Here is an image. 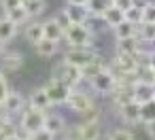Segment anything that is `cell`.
Returning <instances> with one entry per match:
<instances>
[{
  "label": "cell",
  "instance_id": "6da1fadb",
  "mask_svg": "<svg viewBox=\"0 0 155 140\" xmlns=\"http://www.w3.org/2000/svg\"><path fill=\"white\" fill-rule=\"evenodd\" d=\"M96 34H94V28L87 24H70L66 30H64V38L68 47H91Z\"/></svg>",
  "mask_w": 155,
  "mask_h": 140
},
{
  "label": "cell",
  "instance_id": "7a4b0ae2",
  "mask_svg": "<svg viewBox=\"0 0 155 140\" xmlns=\"http://www.w3.org/2000/svg\"><path fill=\"white\" fill-rule=\"evenodd\" d=\"M53 79L62 81V83L68 85L70 89H77V87H81V83L85 81V74H83L81 68H77V66H72V64H68V62L62 60L58 66H53Z\"/></svg>",
  "mask_w": 155,
  "mask_h": 140
},
{
  "label": "cell",
  "instance_id": "3957f363",
  "mask_svg": "<svg viewBox=\"0 0 155 140\" xmlns=\"http://www.w3.org/2000/svg\"><path fill=\"white\" fill-rule=\"evenodd\" d=\"M89 83H91V89H94L96 93L110 96L119 81H117V77L110 72V68H108V66H104L102 70H98L96 74H91V77H89Z\"/></svg>",
  "mask_w": 155,
  "mask_h": 140
},
{
  "label": "cell",
  "instance_id": "277c9868",
  "mask_svg": "<svg viewBox=\"0 0 155 140\" xmlns=\"http://www.w3.org/2000/svg\"><path fill=\"white\" fill-rule=\"evenodd\" d=\"M45 117H47V112L36 110L32 106H26L24 112L19 115V129L28 132V134H34V132L45 127Z\"/></svg>",
  "mask_w": 155,
  "mask_h": 140
},
{
  "label": "cell",
  "instance_id": "5b68a950",
  "mask_svg": "<svg viewBox=\"0 0 155 140\" xmlns=\"http://www.w3.org/2000/svg\"><path fill=\"white\" fill-rule=\"evenodd\" d=\"M96 57H98V53L91 47H68V51L64 53V62H68L81 70H85Z\"/></svg>",
  "mask_w": 155,
  "mask_h": 140
},
{
  "label": "cell",
  "instance_id": "8992f818",
  "mask_svg": "<svg viewBox=\"0 0 155 140\" xmlns=\"http://www.w3.org/2000/svg\"><path fill=\"white\" fill-rule=\"evenodd\" d=\"M43 91L47 93V98H49V102H51L53 106H66L68 96H70L72 89H70L68 85H64L62 81L51 79V81H47V83L43 85Z\"/></svg>",
  "mask_w": 155,
  "mask_h": 140
},
{
  "label": "cell",
  "instance_id": "52a82bcc",
  "mask_svg": "<svg viewBox=\"0 0 155 140\" xmlns=\"http://www.w3.org/2000/svg\"><path fill=\"white\" fill-rule=\"evenodd\" d=\"M66 106H68L72 112H77V115H85L87 110H91V108L96 106V102H94L91 93H87V91H83V89H79V87H77V89H72V91H70Z\"/></svg>",
  "mask_w": 155,
  "mask_h": 140
},
{
  "label": "cell",
  "instance_id": "ba28073f",
  "mask_svg": "<svg viewBox=\"0 0 155 140\" xmlns=\"http://www.w3.org/2000/svg\"><path fill=\"white\" fill-rule=\"evenodd\" d=\"M100 121H83L68 132V140H100Z\"/></svg>",
  "mask_w": 155,
  "mask_h": 140
},
{
  "label": "cell",
  "instance_id": "9c48e42d",
  "mask_svg": "<svg viewBox=\"0 0 155 140\" xmlns=\"http://www.w3.org/2000/svg\"><path fill=\"white\" fill-rule=\"evenodd\" d=\"M26 106H28V100H26L19 91H9V96L5 98V102L0 104V108H2V115H5V117L21 115Z\"/></svg>",
  "mask_w": 155,
  "mask_h": 140
},
{
  "label": "cell",
  "instance_id": "30bf717a",
  "mask_svg": "<svg viewBox=\"0 0 155 140\" xmlns=\"http://www.w3.org/2000/svg\"><path fill=\"white\" fill-rule=\"evenodd\" d=\"M21 66H24V55L19 51L2 47V51H0V72H7V74L17 72Z\"/></svg>",
  "mask_w": 155,
  "mask_h": 140
},
{
  "label": "cell",
  "instance_id": "8fae6325",
  "mask_svg": "<svg viewBox=\"0 0 155 140\" xmlns=\"http://www.w3.org/2000/svg\"><path fill=\"white\" fill-rule=\"evenodd\" d=\"M155 98V85L153 83H144V81H132V100L138 104H144L149 100Z\"/></svg>",
  "mask_w": 155,
  "mask_h": 140
},
{
  "label": "cell",
  "instance_id": "7c38bea8",
  "mask_svg": "<svg viewBox=\"0 0 155 140\" xmlns=\"http://www.w3.org/2000/svg\"><path fill=\"white\" fill-rule=\"evenodd\" d=\"M62 15L66 17L68 24H87L89 21V13L85 7H79V5H70L66 2V7L62 9Z\"/></svg>",
  "mask_w": 155,
  "mask_h": 140
},
{
  "label": "cell",
  "instance_id": "4fadbf2b",
  "mask_svg": "<svg viewBox=\"0 0 155 140\" xmlns=\"http://www.w3.org/2000/svg\"><path fill=\"white\" fill-rule=\"evenodd\" d=\"M64 30H66V28L62 26L60 17H49V19L43 21V36H45V38H51V41L60 43V41L64 38Z\"/></svg>",
  "mask_w": 155,
  "mask_h": 140
},
{
  "label": "cell",
  "instance_id": "5bb4252c",
  "mask_svg": "<svg viewBox=\"0 0 155 140\" xmlns=\"http://www.w3.org/2000/svg\"><path fill=\"white\" fill-rule=\"evenodd\" d=\"M117 110H119V117H121L127 125H136V123H140V104H138V102L130 100V102L121 104Z\"/></svg>",
  "mask_w": 155,
  "mask_h": 140
},
{
  "label": "cell",
  "instance_id": "9a60e30c",
  "mask_svg": "<svg viewBox=\"0 0 155 140\" xmlns=\"http://www.w3.org/2000/svg\"><path fill=\"white\" fill-rule=\"evenodd\" d=\"M28 100V106H32V108H36V110H43V112H47L53 104L49 102V98H47V93L43 91V87L41 89H34L32 93H30V98H26Z\"/></svg>",
  "mask_w": 155,
  "mask_h": 140
},
{
  "label": "cell",
  "instance_id": "2e32d148",
  "mask_svg": "<svg viewBox=\"0 0 155 140\" xmlns=\"http://www.w3.org/2000/svg\"><path fill=\"white\" fill-rule=\"evenodd\" d=\"M110 7H113V0H87V5H85V9H87L91 19H102V15Z\"/></svg>",
  "mask_w": 155,
  "mask_h": 140
},
{
  "label": "cell",
  "instance_id": "e0dca14e",
  "mask_svg": "<svg viewBox=\"0 0 155 140\" xmlns=\"http://www.w3.org/2000/svg\"><path fill=\"white\" fill-rule=\"evenodd\" d=\"M19 26H15L9 17H0V45H7L17 36Z\"/></svg>",
  "mask_w": 155,
  "mask_h": 140
},
{
  "label": "cell",
  "instance_id": "ac0fdd59",
  "mask_svg": "<svg viewBox=\"0 0 155 140\" xmlns=\"http://www.w3.org/2000/svg\"><path fill=\"white\" fill-rule=\"evenodd\" d=\"M117 51L130 53V55H138L142 51V41L138 36H130V38H119L117 41Z\"/></svg>",
  "mask_w": 155,
  "mask_h": 140
},
{
  "label": "cell",
  "instance_id": "d6986e66",
  "mask_svg": "<svg viewBox=\"0 0 155 140\" xmlns=\"http://www.w3.org/2000/svg\"><path fill=\"white\" fill-rule=\"evenodd\" d=\"M43 129H47L49 134H53L55 138L58 136H62L64 132H66V121L60 117V115H49L47 112V117H45V127Z\"/></svg>",
  "mask_w": 155,
  "mask_h": 140
},
{
  "label": "cell",
  "instance_id": "ffe728a7",
  "mask_svg": "<svg viewBox=\"0 0 155 140\" xmlns=\"http://www.w3.org/2000/svg\"><path fill=\"white\" fill-rule=\"evenodd\" d=\"M34 51H36V55H41V57H53V55L58 53V43L43 36V38L34 45Z\"/></svg>",
  "mask_w": 155,
  "mask_h": 140
},
{
  "label": "cell",
  "instance_id": "44dd1931",
  "mask_svg": "<svg viewBox=\"0 0 155 140\" xmlns=\"http://www.w3.org/2000/svg\"><path fill=\"white\" fill-rule=\"evenodd\" d=\"M24 36H26V41H28L30 45H36V43L43 38V24H38V21H28V24L24 26Z\"/></svg>",
  "mask_w": 155,
  "mask_h": 140
},
{
  "label": "cell",
  "instance_id": "7402d4cb",
  "mask_svg": "<svg viewBox=\"0 0 155 140\" xmlns=\"http://www.w3.org/2000/svg\"><path fill=\"white\" fill-rule=\"evenodd\" d=\"M21 7L26 9V13L30 15V19L41 17L47 11V2H45V0H21Z\"/></svg>",
  "mask_w": 155,
  "mask_h": 140
},
{
  "label": "cell",
  "instance_id": "603a6c76",
  "mask_svg": "<svg viewBox=\"0 0 155 140\" xmlns=\"http://www.w3.org/2000/svg\"><path fill=\"white\" fill-rule=\"evenodd\" d=\"M136 32H138V26L130 24L127 19H123L121 24H117V26L113 28V34H115V38H117V41H119V38H130V36H136Z\"/></svg>",
  "mask_w": 155,
  "mask_h": 140
},
{
  "label": "cell",
  "instance_id": "cb8c5ba5",
  "mask_svg": "<svg viewBox=\"0 0 155 140\" xmlns=\"http://www.w3.org/2000/svg\"><path fill=\"white\" fill-rule=\"evenodd\" d=\"M123 19H125V13H123V11H119L117 7H110V9L102 15V21H104L106 26H110V28H115V26H117V24H121Z\"/></svg>",
  "mask_w": 155,
  "mask_h": 140
},
{
  "label": "cell",
  "instance_id": "d4e9b609",
  "mask_svg": "<svg viewBox=\"0 0 155 140\" xmlns=\"http://www.w3.org/2000/svg\"><path fill=\"white\" fill-rule=\"evenodd\" d=\"M5 17H9L15 26H26L28 21H30V15L26 13V9L24 7H17V9H13V11H9Z\"/></svg>",
  "mask_w": 155,
  "mask_h": 140
},
{
  "label": "cell",
  "instance_id": "484cf974",
  "mask_svg": "<svg viewBox=\"0 0 155 140\" xmlns=\"http://www.w3.org/2000/svg\"><path fill=\"white\" fill-rule=\"evenodd\" d=\"M136 36L142 43H155V24H140Z\"/></svg>",
  "mask_w": 155,
  "mask_h": 140
},
{
  "label": "cell",
  "instance_id": "4316f807",
  "mask_svg": "<svg viewBox=\"0 0 155 140\" xmlns=\"http://www.w3.org/2000/svg\"><path fill=\"white\" fill-rule=\"evenodd\" d=\"M106 140H136V136L130 127H113L108 132Z\"/></svg>",
  "mask_w": 155,
  "mask_h": 140
},
{
  "label": "cell",
  "instance_id": "83f0119b",
  "mask_svg": "<svg viewBox=\"0 0 155 140\" xmlns=\"http://www.w3.org/2000/svg\"><path fill=\"white\" fill-rule=\"evenodd\" d=\"M155 121V98L140 104V123H149Z\"/></svg>",
  "mask_w": 155,
  "mask_h": 140
},
{
  "label": "cell",
  "instance_id": "f1b7e54d",
  "mask_svg": "<svg viewBox=\"0 0 155 140\" xmlns=\"http://www.w3.org/2000/svg\"><path fill=\"white\" fill-rule=\"evenodd\" d=\"M125 19H127L130 24H134V26H140V24H142V11L136 9V7H132V9L125 11Z\"/></svg>",
  "mask_w": 155,
  "mask_h": 140
},
{
  "label": "cell",
  "instance_id": "f546056e",
  "mask_svg": "<svg viewBox=\"0 0 155 140\" xmlns=\"http://www.w3.org/2000/svg\"><path fill=\"white\" fill-rule=\"evenodd\" d=\"M142 24H155V2L142 9Z\"/></svg>",
  "mask_w": 155,
  "mask_h": 140
},
{
  "label": "cell",
  "instance_id": "4dcf8cb0",
  "mask_svg": "<svg viewBox=\"0 0 155 140\" xmlns=\"http://www.w3.org/2000/svg\"><path fill=\"white\" fill-rule=\"evenodd\" d=\"M9 81H7V77H5V72H0V104L5 102V98L9 96Z\"/></svg>",
  "mask_w": 155,
  "mask_h": 140
},
{
  "label": "cell",
  "instance_id": "1f68e13d",
  "mask_svg": "<svg viewBox=\"0 0 155 140\" xmlns=\"http://www.w3.org/2000/svg\"><path fill=\"white\" fill-rule=\"evenodd\" d=\"M17 7H21V0H0V9H2L5 15H7L9 11L17 9Z\"/></svg>",
  "mask_w": 155,
  "mask_h": 140
},
{
  "label": "cell",
  "instance_id": "d6a6232c",
  "mask_svg": "<svg viewBox=\"0 0 155 140\" xmlns=\"http://www.w3.org/2000/svg\"><path fill=\"white\" fill-rule=\"evenodd\" d=\"M28 140H58L53 134H49L47 129H38V132H34V134H30V138Z\"/></svg>",
  "mask_w": 155,
  "mask_h": 140
},
{
  "label": "cell",
  "instance_id": "836d02e7",
  "mask_svg": "<svg viewBox=\"0 0 155 140\" xmlns=\"http://www.w3.org/2000/svg\"><path fill=\"white\" fill-rule=\"evenodd\" d=\"M113 7H117L119 11H127V9H132V0H113Z\"/></svg>",
  "mask_w": 155,
  "mask_h": 140
},
{
  "label": "cell",
  "instance_id": "e575fe53",
  "mask_svg": "<svg viewBox=\"0 0 155 140\" xmlns=\"http://www.w3.org/2000/svg\"><path fill=\"white\" fill-rule=\"evenodd\" d=\"M144 132H147V136H149V138H153V140H155V121L144 123Z\"/></svg>",
  "mask_w": 155,
  "mask_h": 140
},
{
  "label": "cell",
  "instance_id": "d590c367",
  "mask_svg": "<svg viewBox=\"0 0 155 140\" xmlns=\"http://www.w3.org/2000/svg\"><path fill=\"white\" fill-rule=\"evenodd\" d=\"M144 64L151 66L155 70V51H147V57H144Z\"/></svg>",
  "mask_w": 155,
  "mask_h": 140
},
{
  "label": "cell",
  "instance_id": "8d00e7d4",
  "mask_svg": "<svg viewBox=\"0 0 155 140\" xmlns=\"http://www.w3.org/2000/svg\"><path fill=\"white\" fill-rule=\"evenodd\" d=\"M147 5H151V0H132V7H136V9H144Z\"/></svg>",
  "mask_w": 155,
  "mask_h": 140
},
{
  "label": "cell",
  "instance_id": "74e56055",
  "mask_svg": "<svg viewBox=\"0 0 155 140\" xmlns=\"http://www.w3.org/2000/svg\"><path fill=\"white\" fill-rule=\"evenodd\" d=\"M66 2H70V5H79V7H85V5H87V0H66Z\"/></svg>",
  "mask_w": 155,
  "mask_h": 140
},
{
  "label": "cell",
  "instance_id": "f35d334b",
  "mask_svg": "<svg viewBox=\"0 0 155 140\" xmlns=\"http://www.w3.org/2000/svg\"><path fill=\"white\" fill-rule=\"evenodd\" d=\"M5 140H19V136H17V134H13V136H7Z\"/></svg>",
  "mask_w": 155,
  "mask_h": 140
}]
</instances>
